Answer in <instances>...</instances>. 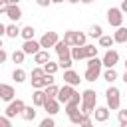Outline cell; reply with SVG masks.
<instances>
[{"mask_svg":"<svg viewBox=\"0 0 127 127\" xmlns=\"http://www.w3.org/2000/svg\"><path fill=\"white\" fill-rule=\"evenodd\" d=\"M95 107H97V93H95V89H83L81 91V105H79L81 113L83 115H93Z\"/></svg>","mask_w":127,"mask_h":127,"instance_id":"6da1fadb","label":"cell"},{"mask_svg":"<svg viewBox=\"0 0 127 127\" xmlns=\"http://www.w3.org/2000/svg\"><path fill=\"white\" fill-rule=\"evenodd\" d=\"M105 101H107L109 111H119L121 109V89L115 85H109L105 89Z\"/></svg>","mask_w":127,"mask_h":127,"instance_id":"7a4b0ae2","label":"cell"},{"mask_svg":"<svg viewBox=\"0 0 127 127\" xmlns=\"http://www.w3.org/2000/svg\"><path fill=\"white\" fill-rule=\"evenodd\" d=\"M105 16H107V24H109L111 28H115V30H117V28H121V26H123V18H125V16H123V12H121L119 8L111 6V8L107 10V14H105Z\"/></svg>","mask_w":127,"mask_h":127,"instance_id":"3957f363","label":"cell"},{"mask_svg":"<svg viewBox=\"0 0 127 127\" xmlns=\"http://www.w3.org/2000/svg\"><path fill=\"white\" fill-rule=\"evenodd\" d=\"M24 107H26V103L22 101V99H14V101H10L8 105H6V117H10V119H14V117H18V115H22V111H24Z\"/></svg>","mask_w":127,"mask_h":127,"instance_id":"277c9868","label":"cell"},{"mask_svg":"<svg viewBox=\"0 0 127 127\" xmlns=\"http://www.w3.org/2000/svg\"><path fill=\"white\" fill-rule=\"evenodd\" d=\"M101 64H103V67L105 69H109V67H115L117 64H119V52L117 50H105V54L101 56Z\"/></svg>","mask_w":127,"mask_h":127,"instance_id":"5b68a950","label":"cell"},{"mask_svg":"<svg viewBox=\"0 0 127 127\" xmlns=\"http://www.w3.org/2000/svg\"><path fill=\"white\" fill-rule=\"evenodd\" d=\"M58 42H60L58 32H44V36L40 38V46H42V50L56 48V44H58Z\"/></svg>","mask_w":127,"mask_h":127,"instance_id":"8992f818","label":"cell"},{"mask_svg":"<svg viewBox=\"0 0 127 127\" xmlns=\"http://www.w3.org/2000/svg\"><path fill=\"white\" fill-rule=\"evenodd\" d=\"M73 93H75V87H71V85L64 83V85L60 87V91H58V101H60L62 105H65V103L73 97Z\"/></svg>","mask_w":127,"mask_h":127,"instance_id":"52a82bcc","label":"cell"},{"mask_svg":"<svg viewBox=\"0 0 127 127\" xmlns=\"http://www.w3.org/2000/svg\"><path fill=\"white\" fill-rule=\"evenodd\" d=\"M20 50H22L26 56H36V54L42 50V46H40V40H26Z\"/></svg>","mask_w":127,"mask_h":127,"instance_id":"ba28073f","label":"cell"},{"mask_svg":"<svg viewBox=\"0 0 127 127\" xmlns=\"http://www.w3.org/2000/svg\"><path fill=\"white\" fill-rule=\"evenodd\" d=\"M0 99L6 101V103L14 101V99H16V89H14L10 83H0Z\"/></svg>","mask_w":127,"mask_h":127,"instance_id":"9c48e42d","label":"cell"},{"mask_svg":"<svg viewBox=\"0 0 127 127\" xmlns=\"http://www.w3.org/2000/svg\"><path fill=\"white\" fill-rule=\"evenodd\" d=\"M109 115H111V111H109L107 105H97L95 111H93V119H95L97 123H105V121L109 119Z\"/></svg>","mask_w":127,"mask_h":127,"instance_id":"30bf717a","label":"cell"},{"mask_svg":"<svg viewBox=\"0 0 127 127\" xmlns=\"http://www.w3.org/2000/svg\"><path fill=\"white\" fill-rule=\"evenodd\" d=\"M79 73L75 71V69H65L64 71V83H67V85H71V87H77L79 85Z\"/></svg>","mask_w":127,"mask_h":127,"instance_id":"8fae6325","label":"cell"},{"mask_svg":"<svg viewBox=\"0 0 127 127\" xmlns=\"http://www.w3.org/2000/svg\"><path fill=\"white\" fill-rule=\"evenodd\" d=\"M60 109H62V103L58 101V99H46V103H44V111L48 113V115H58L60 113Z\"/></svg>","mask_w":127,"mask_h":127,"instance_id":"7c38bea8","label":"cell"},{"mask_svg":"<svg viewBox=\"0 0 127 127\" xmlns=\"http://www.w3.org/2000/svg\"><path fill=\"white\" fill-rule=\"evenodd\" d=\"M101 73H103V71H101V67H85L83 79H85V81H91V83H93V81H97V79L101 77Z\"/></svg>","mask_w":127,"mask_h":127,"instance_id":"4fadbf2b","label":"cell"},{"mask_svg":"<svg viewBox=\"0 0 127 127\" xmlns=\"http://www.w3.org/2000/svg\"><path fill=\"white\" fill-rule=\"evenodd\" d=\"M46 93H44V89H34V93H32V105L34 107H44V103H46Z\"/></svg>","mask_w":127,"mask_h":127,"instance_id":"5bb4252c","label":"cell"},{"mask_svg":"<svg viewBox=\"0 0 127 127\" xmlns=\"http://www.w3.org/2000/svg\"><path fill=\"white\" fill-rule=\"evenodd\" d=\"M113 40L115 44H127V26H121L113 32Z\"/></svg>","mask_w":127,"mask_h":127,"instance_id":"9a60e30c","label":"cell"},{"mask_svg":"<svg viewBox=\"0 0 127 127\" xmlns=\"http://www.w3.org/2000/svg\"><path fill=\"white\" fill-rule=\"evenodd\" d=\"M6 16H8V20H10V22H14V24H16V22L22 18V8H20V6H10V8H8V12H6Z\"/></svg>","mask_w":127,"mask_h":127,"instance_id":"2e32d148","label":"cell"},{"mask_svg":"<svg viewBox=\"0 0 127 127\" xmlns=\"http://www.w3.org/2000/svg\"><path fill=\"white\" fill-rule=\"evenodd\" d=\"M56 54H58V58H65V56H69V52H71V48L64 42V40H60L58 44H56Z\"/></svg>","mask_w":127,"mask_h":127,"instance_id":"e0dca14e","label":"cell"},{"mask_svg":"<svg viewBox=\"0 0 127 127\" xmlns=\"http://www.w3.org/2000/svg\"><path fill=\"white\" fill-rule=\"evenodd\" d=\"M12 79H14L16 83H24V81L28 79V71H26L24 67H16V69L12 71Z\"/></svg>","mask_w":127,"mask_h":127,"instance_id":"ac0fdd59","label":"cell"},{"mask_svg":"<svg viewBox=\"0 0 127 127\" xmlns=\"http://www.w3.org/2000/svg\"><path fill=\"white\" fill-rule=\"evenodd\" d=\"M36 115H38V111H36V107H34V105H26L20 117H22L24 121H34V119H36Z\"/></svg>","mask_w":127,"mask_h":127,"instance_id":"d6986e66","label":"cell"},{"mask_svg":"<svg viewBox=\"0 0 127 127\" xmlns=\"http://www.w3.org/2000/svg\"><path fill=\"white\" fill-rule=\"evenodd\" d=\"M69 56H71V60H73V62H81V60H87V58H85V50H83V46H81V48H79V46L71 48Z\"/></svg>","mask_w":127,"mask_h":127,"instance_id":"ffe728a7","label":"cell"},{"mask_svg":"<svg viewBox=\"0 0 127 127\" xmlns=\"http://www.w3.org/2000/svg\"><path fill=\"white\" fill-rule=\"evenodd\" d=\"M50 62V52L48 50H40L36 56H34V64H38V65H44V64H48Z\"/></svg>","mask_w":127,"mask_h":127,"instance_id":"44dd1931","label":"cell"},{"mask_svg":"<svg viewBox=\"0 0 127 127\" xmlns=\"http://www.w3.org/2000/svg\"><path fill=\"white\" fill-rule=\"evenodd\" d=\"M101 77H103L109 85H113V81L119 77V73H117V69H115V67H109V69H105V71L101 73Z\"/></svg>","mask_w":127,"mask_h":127,"instance_id":"7402d4cb","label":"cell"},{"mask_svg":"<svg viewBox=\"0 0 127 127\" xmlns=\"http://www.w3.org/2000/svg\"><path fill=\"white\" fill-rule=\"evenodd\" d=\"M20 30H22V28H20L18 24L10 22V24L6 26V36H8V38H12V40H16V38L20 36Z\"/></svg>","mask_w":127,"mask_h":127,"instance_id":"603a6c76","label":"cell"},{"mask_svg":"<svg viewBox=\"0 0 127 127\" xmlns=\"http://www.w3.org/2000/svg\"><path fill=\"white\" fill-rule=\"evenodd\" d=\"M34 36H36V28H34V26H24V28L20 30V38H24V42H26V40H36Z\"/></svg>","mask_w":127,"mask_h":127,"instance_id":"cb8c5ba5","label":"cell"},{"mask_svg":"<svg viewBox=\"0 0 127 127\" xmlns=\"http://www.w3.org/2000/svg\"><path fill=\"white\" fill-rule=\"evenodd\" d=\"M67 119H69V123H71V125H81V123H83V119H85V115L81 113V109H77V111L69 113V115H67Z\"/></svg>","mask_w":127,"mask_h":127,"instance_id":"d4e9b609","label":"cell"},{"mask_svg":"<svg viewBox=\"0 0 127 127\" xmlns=\"http://www.w3.org/2000/svg\"><path fill=\"white\" fill-rule=\"evenodd\" d=\"M97 42H99V48H105V50H111V48H113V44H115L113 36H107V34H103Z\"/></svg>","mask_w":127,"mask_h":127,"instance_id":"484cf974","label":"cell"},{"mask_svg":"<svg viewBox=\"0 0 127 127\" xmlns=\"http://www.w3.org/2000/svg\"><path fill=\"white\" fill-rule=\"evenodd\" d=\"M69 48H75V30H67V32H64V38H62Z\"/></svg>","mask_w":127,"mask_h":127,"instance_id":"4316f807","label":"cell"},{"mask_svg":"<svg viewBox=\"0 0 127 127\" xmlns=\"http://www.w3.org/2000/svg\"><path fill=\"white\" fill-rule=\"evenodd\" d=\"M58 65H60V69H71V65H73V60H71V56H65V58H58Z\"/></svg>","mask_w":127,"mask_h":127,"instance_id":"83f0119b","label":"cell"},{"mask_svg":"<svg viewBox=\"0 0 127 127\" xmlns=\"http://www.w3.org/2000/svg\"><path fill=\"white\" fill-rule=\"evenodd\" d=\"M10 60H12L14 64H18V65H20V64H24V60H26V54H24L22 50H14V52L10 54Z\"/></svg>","mask_w":127,"mask_h":127,"instance_id":"f1b7e54d","label":"cell"},{"mask_svg":"<svg viewBox=\"0 0 127 127\" xmlns=\"http://www.w3.org/2000/svg\"><path fill=\"white\" fill-rule=\"evenodd\" d=\"M42 67H44V71H46L48 75H56V71L60 69V65H58V62H52V60H50L48 64H44Z\"/></svg>","mask_w":127,"mask_h":127,"instance_id":"f546056e","label":"cell"},{"mask_svg":"<svg viewBox=\"0 0 127 127\" xmlns=\"http://www.w3.org/2000/svg\"><path fill=\"white\" fill-rule=\"evenodd\" d=\"M87 36H89V38H97V40H99V38L103 36V28H101L99 24H93V26L89 28V32H87Z\"/></svg>","mask_w":127,"mask_h":127,"instance_id":"4dcf8cb0","label":"cell"},{"mask_svg":"<svg viewBox=\"0 0 127 127\" xmlns=\"http://www.w3.org/2000/svg\"><path fill=\"white\" fill-rule=\"evenodd\" d=\"M58 91H60V87L54 83V85H48L46 89H44V93H46V97L48 99H58Z\"/></svg>","mask_w":127,"mask_h":127,"instance_id":"1f68e13d","label":"cell"},{"mask_svg":"<svg viewBox=\"0 0 127 127\" xmlns=\"http://www.w3.org/2000/svg\"><path fill=\"white\" fill-rule=\"evenodd\" d=\"M83 50H85V58H87V60H89V58H97L99 48H95L93 44H85V46H83Z\"/></svg>","mask_w":127,"mask_h":127,"instance_id":"d6a6232c","label":"cell"},{"mask_svg":"<svg viewBox=\"0 0 127 127\" xmlns=\"http://www.w3.org/2000/svg\"><path fill=\"white\" fill-rule=\"evenodd\" d=\"M44 75H46V71H44L42 65H36V67H32V71H30V77H32V79H40V77H44Z\"/></svg>","mask_w":127,"mask_h":127,"instance_id":"836d02e7","label":"cell"},{"mask_svg":"<svg viewBox=\"0 0 127 127\" xmlns=\"http://www.w3.org/2000/svg\"><path fill=\"white\" fill-rule=\"evenodd\" d=\"M87 44V34H83V32H75V46H85Z\"/></svg>","mask_w":127,"mask_h":127,"instance_id":"e575fe53","label":"cell"},{"mask_svg":"<svg viewBox=\"0 0 127 127\" xmlns=\"http://www.w3.org/2000/svg\"><path fill=\"white\" fill-rule=\"evenodd\" d=\"M38 127H56V121H54V117L52 115H46L42 121H40V125Z\"/></svg>","mask_w":127,"mask_h":127,"instance_id":"d590c367","label":"cell"},{"mask_svg":"<svg viewBox=\"0 0 127 127\" xmlns=\"http://www.w3.org/2000/svg\"><path fill=\"white\" fill-rule=\"evenodd\" d=\"M87 67H103L101 58H89L87 60Z\"/></svg>","mask_w":127,"mask_h":127,"instance_id":"8d00e7d4","label":"cell"},{"mask_svg":"<svg viewBox=\"0 0 127 127\" xmlns=\"http://www.w3.org/2000/svg\"><path fill=\"white\" fill-rule=\"evenodd\" d=\"M117 119H119V123H127V109H119L117 111Z\"/></svg>","mask_w":127,"mask_h":127,"instance_id":"74e56055","label":"cell"},{"mask_svg":"<svg viewBox=\"0 0 127 127\" xmlns=\"http://www.w3.org/2000/svg\"><path fill=\"white\" fill-rule=\"evenodd\" d=\"M0 127H12V119L6 115H0Z\"/></svg>","mask_w":127,"mask_h":127,"instance_id":"f35d334b","label":"cell"},{"mask_svg":"<svg viewBox=\"0 0 127 127\" xmlns=\"http://www.w3.org/2000/svg\"><path fill=\"white\" fill-rule=\"evenodd\" d=\"M79 127H95V123L91 121V115H85V119H83V123Z\"/></svg>","mask_w":127,"mask_h":127,"instance_id":"ab89813d","label":"cell"},{"mask_svg":"<svg viewBox=\"0 0 127 127\" xmlns=\"http://www.w3.org/2000/svg\"><path fill=\"white\" fill-rule=\"evenodd\" d=\"M8 8H10V6H8V2H6V0H0V14H6V12H8Z\"/></svg>","mask_w":127,"mask_h":127,"instance_id":"60d3db41","label":"cell"},{"mask_svg":"<svg viewBox=\"0 0 127 127\" xmlns=\"http://www.w3.org/2000/svg\"><path fill=\"white\" fill-rule=\"evenodd\" d=\"M36 4H38L40 8H48V6L52 4V0H36Z\"/></svg>","mask_w":127,"mask_h":127,"instance_id":"b9f144b4","label":"cell"},{"mask_svg":"<svg viewBox=\"0 0 127 127\" xmlns=\"http://www.w3.org/2000/svg\"><path fill=\"white\" fill-rule=\"evenodd\" d=\"M6 60H8V52H6L4 48H0V64H4Z\"/></svg>","mask_w":127,"mask_h":127,"instance_id":"7bdbcfd3","label":"cell"},{"mask_svg":"<svg viewBox=\"0 0 127 127\" xmlns=\"http://www.w3.org/2000/svg\"><path fill=\"white\" fill-rule=\"evenodd\" d=\"M119 10H121L123 14H127V0H121V6H119Z\"/></svg>","mask_w":127,"mask_h":127,"instance_id":"ee69618b","label":"cell"},{"mask_svg":"<svg viewBox=\"0 0 127 127\" xmlns=\"http://www.w3.org/2000/svg\"><path fill=\"white\" fill-rule=\"evenodd\" d=\"M2 36H6V26L0 22V38H2Z\"/></svg>","mask_w":127,"mask_h":127,"instance_id":"f6af8a7d","label":"cell"},{"mask_svg":"<svg viewBox=\"0 0 127 127\" xmlns=\"http://www.w3.org/2000/svg\"><path fill=\"white\" fill-rule=\"evenodd\" d=\"M8 2V6H18L20 4V0H6Z\"/></svg>","mask_w":127,"mask_h":127,"instance_id":"bcb514c9","label":"cell"},{"mask_svg":"<svg viewBox=\"0 0 127 127\" xmlns=\"http://www.w3.org/2000/svg\"><path fill=\"white\" fill-rule=\"evenodd\" d=\"M121 79H123V83H127V69L123 71V75H121Z\"/></svg>","mask_w":127,"mask_h":127,"instance_id":"7dc6e473","label":"cell"},{"mask_svg":"<svg viewBox=\"0 0 127 127\" xmlns=\"http://www.w3.org/2000/svg\"><path fill=\"white\" fill-rule=\"evenodd\" d=\"M65 0H52V4H64Z\"/></svg>","mask_w":127,"mask_h":127,"instance_id":"c3c4849f","label":"cell"},{"mask_svg":"<svg viewBox=\"0 0 127 127\" xmlns=\"http://www.w3.org/2000/svg\"><path fill=\"white\" fill-rule=\"evenodd\" d=\"M91 2H95V0H81V4H91Z\"/></svg>","mask_w":127,"mask_h":127,"instance_id":"681fc988","label":"cell"},{"mask_svg":"<svg viewBox=\"0 0 127 127\" xmlns=\"http://www.w3.org/2000/svg\"><path fill=\"white\" fill-rule=\"evenodd\" d=\"M65 2H69V4H77V2H81V0H65Z\"/></svg>","mask_w":127,"mask_h":127,"instance_id":"f907efd6","label":"cell"},{"mask_svg":"<svg viewBox=\"0 0 127 127\" xmlns=\"http://www.w3.org/2000/svg\"><path fill=\"white\" fill-rule=\"evenodd\" d=\"M119 127H127V123H119Z\"/></svg>","mask_w":127,"mask_h":127,"instance_id":"816d5d0a","label":"cell"},{"mask_svg":"<svg viewBox=\"0 0 127 127\" xmlns=\"http://www.w3.org/2000/svg\"><path fill=\"white\" fill-rule=\"evenodd\" d=\"M0 48H4V46H2V38H0Z\"/></svg>","mask_w":127,"mask_h":127,"instance_id":"f5cc1de1","label":"cell"},{"mask_svg":"<svg viewBox=\"0 0 127 127\" xmlns=\"http://www.w3.org/2000/svg\"><path fill=\"white\" fill-rule=\"evenodd\" d=\"M125 69H127V58H125Z\"/></svg>","mask_w":127,"mask_h":127,"instance_id":"db71d44e","label":"cell"},{"mask_svg":"<svg viewBox=\"0 0 127 127\" xmlns=\"http://www.w3.org/2000/svg\"><path fill=\"white\" fill-rule=\"evenodd\" d=\"M69 127H79V125H69Z\"/></svg>","mask_w":127,"mask_h":127,"instance_id":"11a10c76","label":"cell"}]
</instances>
